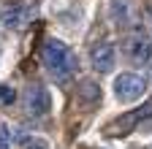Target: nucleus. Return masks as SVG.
Instances as JSON below:
<instances>
[{"instance_id": "obj_1", "label": "nucleus", "mask_w": 152, "mask_h": 149, "mask_svg": "<svg viewBox=\"0 0 152 149\" xmlns=\"http://www.w3.org/2000/svg\"><path fill=\"white\" fill-rule=\"evenodd\" d=\"M41 63L46 65V71L57 81H68L76 71V54L71 52L68 44L57 41V38H49L44 46H41Z\"/></svg>"}, {"instance_id": "obj_2", "label": "nucleus", "mask_w": 152, "mask_h": 149, "mask_svg": "<svg viewBox=\"0 0 152 149\" xmlns=\"http://www.w3.org/2000/svg\"><path fill=\"white\" fill-rule=\"evenodd\" d=\"M147 92V79L139 73H120L114 79V98L120 103H136Z\"/></svg>"}, {"instance_id": "obj_3", "label": "nucleus", "mask_w": 152, "mask_h": 149, "mask_svg": "<svg viewBox=\"0 0 152 149\" xmlns=\"http://www.w3.org/2000/svg\"><path fill=\"white\" fill-rule=\"evenodd\" d=\"M147 117H152V100H147V103H144L141 108H136V111H128V114H122L120 119L109 122V125H106V136H111V138H122V136L133 133V130H136V125L144 122Z\"/></svg>"}, {"instance_id": "obj_4", "label": "nucleus", "mask_w": 152, "mask_h": 149, "mask_svg": "<svg viewBox=\"0 0 152 149\" xmlns=\"http://www.w3.org/2000/svg\"><path fill=\"white\" fill-rule=\"evenodd\" d=\"M109 19L117 30L139 27V8L133 0H109Z\"/></svg>"}, {"instance_id": "obj_5", "label": "nucleus", "mask_w": 152, "mask_h": 149, "mask_svg": "<svg viewBox=\"0 0 152 149\" xmlns=\"http://www.w3.org/2000/svg\"><path fill=\"white\" fill-rule=\"evenodd\" d=\"M122 49H125L128 60L133 65H147L152 60V38H149L147 33H141V30H133L128 38H125Z\"/></svg>"}, {"instance_id": "obj_6", "label": "nucleus", "mask_w": 152, "mask_h": 149, "mask_svg": "<svg viewBox=\"0 0 152 149\" xmlns=\"http://www.w3.org/2000/svg\"><path fill=\"white\" fill-rule=\"evenodd\" d=\"M25 108H27L30 117H44V114H49V108H52L49 89L41 87V84L27 87V92H25Z\"/></svg>"}, {"instance_id": "obj_7", "label": "nucleus", "mask_w": 152, "mask_h": 149, "mask_svg": "<svg viewBox=\"0 0 152 149\" xmlns=\"http://www.w3.org/2000/svg\"><path fill=\"white\" fill-rule=\"evenodd\" d=\"M90 63H92V68L98 71V73H111L114 71V65H117V52H114V46L111 44H95L92 49H90Z\"/></svg>"}, {"instance_id": "obj_8", "label": "nucleus", "mask_w": 152, "mask_h": 149, "mask_svg": "<svg viewBox=\"0 0 152 149\" xmlns=\"http://www.w3.org/2000/svg\"><path fill=\"white\" fill-rule=\"evenodd\" d=\"M33 16H35V8H30L25 3H16V6L6 8V14H3V27H8V30H25L33 22Z\"/></svg>"}, {"instance_id": "obj_9", "label": "nucleus", "mask_w": 152, "mask_h": 149, "mask_svg": "<svg viewBox=\"0 0 152 149\" xmlns=\"http://www.w3.org/2000/svg\"><path fill=\"white\" fill-rule=\"evenodd\" d=\"M76 100L84 103V106L98 103V100H101V87L95 84L92 79H82V81H79V87H76Z\"/></svg>"}, {"instance_id": "obj_10", "label": "nucleus", "mask_w": 152, "mask_h": 149, "mask_svg": "<svg viewBox=\"0 0 152 149\" xmlns=\"http://www.w3.org/2000/svg\"><path fill=\"white\" fill-rule=\"evenodd\" d=\"M11 144H14V130L6 122H0V149H11Z\"/></svg>"}, {"instance_id": "obj_11", "label": "nucleus", "mask_w": 152, "mask_h": 149, "mask_svg": "<svg viewBox=\"0 0 152 149\" xmlns=\"http://www.w3.org/2000/svg\"><path fill=\"white\" fill-rule=\"evenodd\" d=\"M22 149H52L44 138H38V136H25L22 138Z\"/></svg>"}, {"instance_id": "obj_12", "label": "nucleus", "mask_w": 152, "mask_h": 149, "mask_svg": "<svg viewBox=\"0 0 152 149\" xmlns=\"http://www.w3.org/2000/svg\"><path fill=\"white\" fill-rule=\"evenodd\" d=\"M14 98H16V92L11 87H0V103H14Z\"/></svg>"}, {"instance_id": "obj_13", "label": "nucleus", "mask_w": 152, "mask_h": 149, "mask_svg": "<svg viewBox=\"0 0 152 149\" xmlns=\"http://www.w3.org/2000/svg\"><path fill=\"white\" fill-rule=\"evenodd\" d=\"M149 27H152V8H149Z\"/></svg>"}]
</instances>
